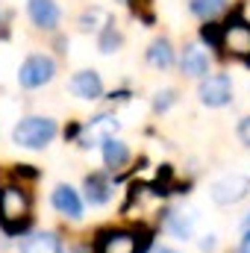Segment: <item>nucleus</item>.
Returning <instances> with one entry per match:
<instances>
[{
    "instance_id": "1",
    "label": "nucleus",
    "mask_w": 250,
    "mask_h": 253,
    "mask_svg": "<svg viewBox=\"0 0 250 253\" xmlns=\"http://www.w3.org/2000/svg\"><path fill=\"white\" fill-rule=\"evenodd\" d=\"M27 221H30V197H27V191L18 189V186L0 189V224L9 233H18V230L27 227Z\"/></svg>"
},
{
    "instance_id": "2",
    "label": "nucleus",
    "mask_w": 250,
    "mask_h": 253,
    "mask_svg": "<svg viewBox=\"0 0 250 253\" xmlns=\"http://www.w3.org/2000/svg\"><path fill=\"white\" fill-rule=\"evenodd\" d=\"M53 135H56V121H50V118H24L21 124L15 126V132H12L15 144L33 147V150L50 144Z\"/></svg>"
},
{
    "instance_id": "3",
    "label": "nucleus",
    "mask_w": 250,
    "mask_h": 253,
    "mask_svg": "<svg viewBox=\"0 0 250 253\" xmlns=\"http://www.w3.org/2000/svg\"><path fill=\"white\" fill-rule=\"evenodd\" d=\"M221 47L230 56H239L250 65V24H245L242 18H230L221 27Z\"/></svg>"
},
{
    "instance_id": "4",
    "label": "nucleus",
    "mask_w": 250,
    "mask_h": 253,
    "mask_svg": "<svg viewBox=\"0 0 250 253\" xmlns=\"http://www.w3.org/2000/svg\"><path fill=\"white\" fill-rule=\"evenodd\" d=\"M53 74H56V62H53L50 56L36 53V56H30L27 62L21 65V71H18V83H21L24 88H39V85L50 83Z\"/></svg>"
},
{
    "instance_id": "5",
    "label": "nucleus",
    "mask_w": 250,
    "mask_h": 253,
    "mask_svg": "<svg viewBox=\"0 0 250 253\" xmlns=\"http://www.w3.org/2000/svg\"><path fill=\"white\" fill-rule=\"evenodd\" d=\"M233 97V83L227 74H212L200 83V100L206 106H227Z\"/></svg>"
},
{
    "instance_id": "6",
    "label": "nucleus",
    "mask_w": 250,
    "mask_h": 253,
    "mask_svg": "<svg viewBox=\"0 0 250 253\" xmlns=\"http://www.w3.org/2000/svg\"><path fill=\"white\" fill-rule=\"evenodd\" d=\"M115 129H118V118H115V115H97V118H91L88 124L83 126L80 144H83V147L103 144L106 138H115Z\"/></svg>"
},
{
    "instance_id": "7",
    "label": "nucleus",
    "mask_w": 250,
    "mask_h": 253,
    "mask_svg": "<svg viewBox=\"0 0 250 253\" xmlns=\"http://www.w3.org/2000/svg\"><path fill=\"white\" fill-rule=\"evenodd\" d=\"M248 189H250V180L245 174H230V177H224V180H218L212 186V200L221 203V206H227V203L242 200L248 194Z\"/></svg>"
},
{
    "instance_id": "8",
    "label": "nucleus",
    "mask_w": 250,
    "mask_h": 253,
    "mask_svg": "<svg viewBox=\"0 0 250 253\" xmlns=\"http://www.w3.org/2000/svg\"><path fill=\"white\" fill-rule=\"evenodd\" d=\"M97 253H141V242L132 233H103Z\"/></svg>"
},
{
    "instance_id": "9",
    "label": "nucleus",
    "mask_w": 250,
    "mask_h": 253,
    "mask_svg": "<svg viewBox=\"0 0 250 253\" xmlns=\"http://www.w3.org/2000/svg\"><path fill=\"white\" fill-rule=\"evenodd\" d=\"M27 12H30L33 24L42 27V30H53V27L59 24V18H62L56 0H30V3H27Z\"/></svg>"
},
{
    "instance_id": "10",
    "label": "nucleus",
    "mask_w": 250,
    "mask_h": 253,
    "mask_svg": "<svg viewBox=\"0 0 250 253\" xmlns=\"http://www.w3.org/2000/svg\"><path fill=\"white\" fill-rule=\"evenodd\" d=\"M71 91L83 100H97L103 94V83H100V74L94 71H80L71 77Z\"/></svg>"
},
{
    "instance_id": "11",
    "label": "nucleus",
    "mask_w": 250,
    "mask_h": 253,
    "mask_svg": "<svg viewBox=\"0 0 250 253\" xmlns=\"http://www.w3.org/2000/svg\"><path fill=\"white\" fill-rule=\"evenodd\" d=\"M21 253H62V245L53 233H36L21 242Z\"/></svg>"
},
{
    "instance_id": "12",
    "label": "nucleus",
    "mask_w": 250,
    "mask_h": 253,
    "mask_svg": "<svg viewBox=\"0 0 250 253\" xmlns=\"http://www.w3.org/2000/svg\"><path fill=\"white\" fill-rule=\"evenodd\" d=\"M53 206L62 215H68V218H80V212H83V203H80L77 191L71 189V186H56V191H53Z\"/></svg>"
},
{
    "instance_id": "13",
    "label": "nucleus",
    "mask_w": 250,
    "mask_h": 253,
    "mask_svg": "<svg viewBox=\"0 0 250 253\" xmlns=\"http://www.w3.org/2000/svg\"><path fill=\"white\" fill-rule=\"evenodd\" d=\"M206 71H209V56L197 44L186 47V53H183V74H188V77H203Z\"/></svg>"
},
{
    "instance_id": "14",
    "label": "nucleus",
    "mask_w": 250,
    "mask_h": 253,
    "mask_svg": "<svg viewBox=\"0 0 250 253\" xmlns=\"http://www.w3.org/2000/svg\"><path fill=\"white\" fill-rule=\"evenodd\" d=\"M126 159H129V150H126L124 141H118V138H106L103 141V162H106V168H124Z\"/></svg>"
},
{
    "instance_id": "15",
    "label": "nucleus",
    "mask_w": 250,
    "mask_h": 253,
    "mask_svg": "<svg viewBox=\"0 0 250 253\" xmlns=\"http://www.w3.org/2000/svg\"><path fill=\"white\" fill-rule=\"evenodd\" d=\"M147 59H150V65H156V68H168V65L174 62L171 42H168V39H156V42L150 44V50H147Z\"/></svg>"
},
{
    "instance_id": "16",
    "label": "nucleus",
    "mask_w": 250,
    "mask_h": 253,
    "mask_svg": "<svg viewBox=\"0 0 250 253\" xmlns=\"http://www.w3.org/2000/svg\"><path fill=\"white\" fill-rule=\"evenodd\" d=\"M85 197L91 206H103L109 200V183L103 177H88L85 180Z\"/></svg>"
},
{
    "instance_id": "17",
    "label": "nucleus",
    "mask_w": 250,
    "mask_h": 253,
    "mask_svg": "<svg viewBox=\"0 0 250 253\" xmlns=\"http://www.w3.org/2000/svg\"><path fill=\"white\" fill-rule=\"evenodd\" d=\"M224 6H227V0H191V3H188V9H191L197 18H206V21L215 18Z\"/></svg>"
},
{
    "instance_id": "18",
    "label": "nucleus",
    "mask_w": 250,
    "mask_h": 253,
    "mask_svg": "<svg viewBox=\"0 0 250 253\" xmlns=\"http://www.w3.org/2000/svg\"><path fill=\"white\" fill-rule=\"evenodd\" d=\"M168 227H171V233L174 236H180V239H188L191 236V215L188 212H171L168 215Z\"/></svg>"
},
{
    "instance_id": "19",
    "label": "nucleus",
    "mask_w": 250,
    "mask_h": 253,
    "mask_svg": "<svg viewBox=\"0 0 250 253\" xmlns=\"http://www.w3.org/2000/svg\"><path fill=\"white\" fill-rule=\"evenodd\" d=\"M118 44H121V36L115 33V24L109 21V24H106V30H103V36H100V50H103V53H112Z\"/></svg>"
},
{
    "instance_id": "20",
    "label": "nucleus",
    "mask_w": 250,
    "mask_h": 253,
    "mask_svg": "<svg viewBox=\"0 0 250 253\" xmlns=\"http://www.w3.org/2000/svg\"><path fill=\"white\" fill-rule=\"evenodd\" d=\"M200 39L209 42V44H215V47H221V27H218V24H206V27L200 30Z\"/></svg>"
},
{
    "instance_id": "21",
    "label": "nucleus",
    "mask_w": 250,
    "mask_h": 253,
    "mask_svg": "<svg viewBox=\"0 0 250 253\" xmlns=\"http://www.w3.org/2000/svg\"><path fill=\"white\" fill-rule=\"evenodd\" d=\"M171 103H174V91H159V94H156V103H153V106H156L159 112H165V109H168Z\"/></svg>"
},
{
    "instance_id": "22",
    "label": "nucleus",
    "mask_w": 250,
    "mask_h": 253,
    "mask_svg": "<svg viewBox=\"0 0 250 253\" xmlns=\"http://www.w3.org/2000/svg\"><path fill=\"white\" fill-rule=\"evenodd\" d=\"M239 138H242V141L250 147V118H245V121L239 124Z\"/></svg>"
},
{
    "instance_id": "23",
    "label": "nucleus",
    "mask_w": 250,
    "mask_h": 253,
    "mask_svg": "<svg viewBox=\"0 0 250 253\" xmlns=\"http://www.w3.org/2000/svg\"><path fill=\"white\" fill-rule=\"evenodd\" d=\"M242 253H250V230L245 233V239H242Z\"/></svg>"
},
{
    "instance_id": "24",
    "label": "nucleus",
    "mask_w": 250,
    "mask_h": 253,
    "mask_svg": "<svg viewBox=\"0 0 250 253\" xmlns=\"http://www.w3.org/2000/svg\"><path fill=\"white\" fill-rule=\"evenodd\" d=\"M68 253H88V251H85V248H71Z\"/></svg>"
},
{
    "instance_id": "25",
    "label": "nucleus",
    "mask_w": 250,
    "mask_h": 253,
    "mask_svg": "<svg viewBox=\"0 0 250 253\" xmlns=\"http://www.w3.org/2000/svg\"><path fill=\"white\" fill-rule=\"evenodd\" d=\"M156 253H177V251H168V248H162V251H156Z\"/></svg>"
},
{
    "instance_id": "26",
    "label": "nucleus",
    "mask_w": 250,
    "mask_h": 253,
    "mask_svg": "<svg viewBox=\"0 0 250 253\" xmlns=\"http://www.w3.org/2000/svg\"><path fill=\"white\" fill-rule=\"evenodd\" d=\"M245 227H248V230H250V215H248V218H245Z\"/></svg>"
}]
</instances>
